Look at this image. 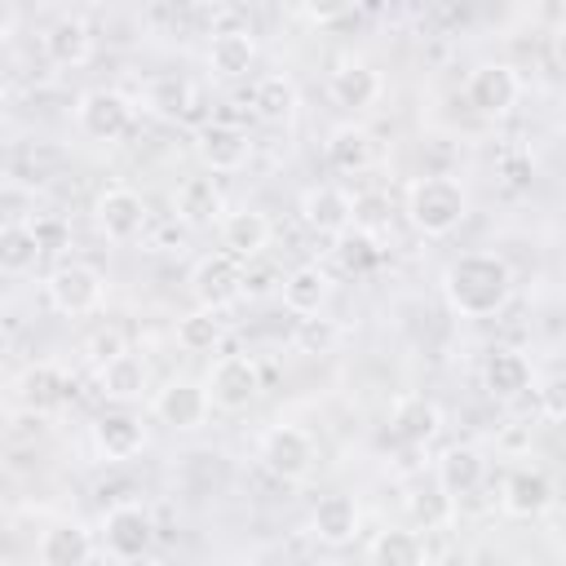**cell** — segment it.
<instances>
[{
  "label": "cell",
  "instance_id": "cell-40",
  "mask_svg": "<svg viewBox=\"0 0 566 566\" xmlns=\"http://www.w3.org/2000/svg\"><path fill=\"white\" fill-rule=\"evenodd\" d=\"M35 230H40V243H44V252H53V248L62 243V226H57V221H35Z\"/></svg>",
  "mask_w": 566,
  "mask_h": 566
},
{
  "label": "cell",
  "instance_id": "cell-26",
  "mask_svg": "<svg viewBox=\"0 0 566 566\" xmlns=\"http://www.w3.org/2000/svg\"><path fill=\"white\" fill-rule=\"evenodd\" d=\"M438 473V491L447 500H460V495H473L482 486V473H486V460L478 447H447L433 464Z\"/></svg>",
  "mask_w": 566,
  "mask_h": 566
},
{
  "label": "cell",
  "instance_id": "cell-4",
  "mask_svg": "<svg viewBox=\"0 0 566 566\" xmlns=\"http://www.w3.org/2000/svg\"><path fill=\"white\" fill-rule=\"evenodd\" d=\"M203 389H208V398H212L217 411H248L261 398L265 380H261V367L248 354H221L208 367Z\"/></svg>",
  "mask_w": 566,
  "mask_h": 566
},
{
  "label": "cell",
  "instance_id": "cell-6",
  "mask_svg": "<svg viewBox=\"0 0 566 566\" xmlns=\"http://www.w3.org/2000/svg\"><path fill=\"white\" fill-rule=\"evenodd\" d=\"M314 460H318V447L301 424H274V429L261 433V464L274 478L301 482V478H310Z\"/></svg>",
  "mask_w": 566,
  "mask_h": 566
},
{
  "label": "cell",
  "instance_id": "cell-23",
  "mask_svg": "<svg viewBox=\"0 0 566 566\" xmlns=\"http://www.w3.org/2000/svg\"><path fill=\"white\" fill-rule=\"evenodd\" d=\"M256 62V35L248 27H221L212 31V44H208V71L221 75V80H239L248 75Z\"/></svg>",
  "mask_w": 566,
  "mask_h": 566
},
{
  "label": "cell",
  "instance_id": "cell-5",
  "mask_svg": "<svg viewBox=\"0 0 566 566\" xmlns=\"http://www.w3.org/2000/svg\"><path fill=\"white\" fill-rule=\"evenodd\" d=\"M190 296H195V310L221 314L226 305H234L243 296V265L230 252L199 256L195 270H190Z\"/></svg>",
  "mask_w": 566,
  "mask_h": 566
},
{
  "label": "cell",
  "instance_id": "cell-29",
  "mask_svg": "<svg viewBox=\"0 0 566 566\" xmlns=\"http://www.w3.org/2000/svg\"><path fill=\"white\" fill-rule=\"evenodd\" d=\"M40 256H44L40 230L31 221H4V230H0V270L4 274H27Z\"/></svg>",
  "mask_w": 566,
  "mask_h": 566
},
{
  "label": "cell",
  "instance_id": "cell-38",
  "mask_svg": "<svg viewBox=\"0 0 566 566\" xmlns=\"http://www.w3.org/2000/svg\"><path fill=\"white\" fill-rule=\"evenodd\" d=\"M84 349H88V358H93L97 367H106V363H111V358H119L128 345H124V336H119L115 327H102V332H93V336H88V345H84Z\"/></svg>",
  "mask_w": 566,
  "mask_h": 566
},
{
  "label": "cell",
  "instance_id": "cell-10",
  "mask_svg": "<svg viewBox=\"0 0 566 566\" xmlns=\"http://www.w3.org/2000/svg\"><path fill=\"white\" fill-rule=\"evenodd\" d=\"M517 97H522V80H517V71H513L509 62H482V66L464 80V102H469L478 115H486V119L509 115V111L517 106Z\"/></svg>",
  "mask_w": 566,
  "mask_h": 566
},
{
  "label": "cell",
  "instance_id": "cell-21",
  "mask_svg": "<svg viewBox=\"0 0 566 566\" xmlns=\"http://www.w3.org/2000/svg\"><path fill=\"white\" fill-rule=\"evenodd\" d=\"M93 447L106 460H133L146 447V424L133 411H102L93 420Z\"/></svg>",
  "mask_w": 566,
  "mask_h": 566
},
{
  "label": "cell",
  "instance_id": "cell-27",
  "mask_svg": "<svg viewBox=\"0 0 566 566\" xmlns=\"http://www.w3.org/2000/svg\"><path fill=\"white\" fill-rule=\"evenodd\" d=\"M548 504H553V482H548L539 469H517V473H509L504 495H500V509H504L509 517L531 522V517H539Z\"/></svg>",
  "mask_w": 566,
  "mask_h": 566
},
{
  "label": "cell",
  "instance_id": "cell-37",
  "mask_svg": "<svg viewBox=\"0 0 566 566\" xmlns=\"http://www.w3.org/2000/svg\"><path fill=\"white\" fill-rule=\"evenodd\" d=\"M336 256H340V265L345 270H354V274H363V270H371L376 261H380V248H376V239H367V234H345L340 239V248H336Z\"/></svg>",
  "mask_w": 566,
  "mask_h": 566
},
{
  "label": "cell",
  "instance_id": "cell-36",
  "mask_svg": "<svg viewBox=\"0 0 566 566\" xmlns=\"http://www.w3.org/2000/svg\"><path fill=\"white\" fill-rule=\"evenodd\" d=\"M336 336H340V327L332 323V318H301L296 323V349H305V354H327L332 345H336Z\"/></svg>",
  "mask_w": 566,
  "mask_h": 566
},
{
  "label": "cell",
  "instance_id": "cell-18",
  "mask_svg": "<svg viewBox=\"0 0 566 566\" xmlns=\"http://www.w3.org/2000/svg\"><path fill=\"white\" fill-rule=\"evenodd\" d=\"M217 234H221V252H230L234 261H252V256H261L265 248H270V217L265 212H256V208H234V212H226V221L217 226Z\"/></svg>",
  "mask_w": 566,
  "mask_h": 566
},
{
  "label": "cell",
  "instance_id": "cell-30",
  "mask_svg": "<svg viewBox=\"0 0 566 566\" xmlns=\"http://www.w3.org/2000/svg\"><path fill=\"white\" fill-rule=\"evenodd\" d=\"M296 106H301V97H296V84L287 80V75H261L256 84H252V111L265 119V124H287L292 115H296Z\"/></svg>",
  "mask_w": 566,
  "mask_h": 566
},
{
  "label": "cell",
  "instance_id": "cell-16",
  "mask_svg": "<svg viewBox=\"0 0 566 566\" xmlns=\"http://www.w3.org/2000/svg\"><path fill=\"white\" fill-rule=\"evenodd\" d=\"M389 433L407 447H424L442 433V411L438 402H429L424 394H402L394 398V411H389Z\"/></svg>",
  "mask_w": 566,
  "mask_h": 566
},
{
  "label": "cell",
  "instance_id": "cell-25",
  "mask_svg": "<svg viewBox=\"0 0 566 566\" xmlns=\"http://www.w3.org/2000/svg\"><path fill=\"white\" fill-rule=\"evenodd\" d=\"M97 385L111 402H137L150 394V363L133 349H124L119 358H111L106 367H97Z\"/></svg>",
  "mask_w": 566,
  "mask_h": 566
},
{
  "label": "cell",
  "instance_id": "cell-28",
  "mask_svg": "<svg viewBox=\"0 0 566 566\" xmlns=\"http://www.w3.org/2000/svg\"><path fill=\"white\" fill-rule=\"evenodd\" d=\"M323 155H327V164H332L336 172H363V168H371L376 142H371V133H367L363 124L349 119V124H336V128L327 133Z\"/></svg>",
  "mask_w": 566,
  "mask_h": 566
},
{
  "label": "cell",
  "instance_id": "cell-17",
  "mask_svg": "<svg viewBox=\"0 0 566 566\" xmlns=\"http://www.w3.org/2000/svg\"><path fill=\"white\" fill-rule=\"evenodd\" d=\"M380 71L371 66V62H363V57H345L332 75H327V97L336 102V106H345V111H363V106H371L376 97H380Z\"/></svg>",
  "mask_w": 566,
  "mask_h": 566
},
{
  "label": "cell",
  "instance_id": "cell-32",
  "mask_svg": "<svg viewBox=\"0 0 566 566\" xmlns=\"http://www.w3.org/2000/svg\"><path fill=\"white\" fill-rule=\"evenodd\" d=\"M18 398H22V407H31V411H44V407H53L57 398H62V371L53 367V363H31L22 376H18Z\"/></svg>",
  "mask_w": 566,
  "mask_h": 566
},
{
  "label": "cell",
  "instance_id": "cell-19",
  "mask_svg": "<svg viewBox=\"0 0 566 566\" xmlns=\"http://www.w3.org/2000/svg\"><path fill=\"white\" fill-rule=\"evenodd\" d=\"M531 380H535L531 358L517 354V349H491L486 363H482V389L495 402H517L531 389Z\"/></svg>",
  "mask_w": 566,
  "mask_h": 566
},
{
  "label": "cell",
  "instance_id": "cell-8",
  "mask_svg": "<svg viewBox=\"0 0 566 566\" xmlns=\"http://www.w3.org/2000/svg\"><path fill=\"white\" fill-rule=\"evenodd\" d=\"M102 544H106V553L119 557V562L146 557L150 544H155V517H150V509H142V504H133V500L106 509V517H102Z\"/></svg>",
  "mask_w": 566,
  "mask_h": 566
},
{
  "label": "cell",
  "instance_id": "cell-34",
  "mask_svg": "<svg viewBox=\"0 0 566 566\" xmlns=\"http://www.w3.org/2000/svg\"><path fill=\"white\" fill-rule=\"evenodd\" d=\"M150 106H155L159 115H168V119H181V115L195 111V88H190L186 80H159V84L150 88Z\"/></svg>",
  "mask_w": 566,
  "mask_h": 566
},
{
  "label": "cell",
  "instance_id": "cell-35",
  "mask_svg": "<svg viewBox=\"0 0 566 566\" xmlns=\"http://www.w3.org/2000/svg\"><path fill=\"white\" fill-rule=\"evenodd\" d=\"M354 230H358V234H367V239L385 234V230H389V199H385V195H376V190L354 195Z\"/></svg>",
  "mask_w": 566,
  "mask_h": 566
},
{
  "label": "cell",
  "instance_id": "cell-24",
  "mask_svg": "<svg viewBox=\"0 0 566 566\" xmlns=\"http://www.w3.org/2000/svg\"><path fill=\"white\" fill-rule=\"evenodd\" d=\"M88 557H93V531L75 517H62L40 535L44 566H88Z\"/></svg>",
  "mask_w": 566,
  "mask_h": 566
},
{
  "label": "cell",
  "instance_id": "cell-3",
  "mask_svg": "<svg viewBox=\"0 0 566 566\" xmlns=\"http://www.w3.org/2000/svg\"><path fill=\"white\" fill-rule=\"evenodd\" d=\"M44 296H49V305H53L57 314L80 318V314H93V310L102 305L106 279H102V270L88 265V261H62V265L49 270Z\"/></svg>",
  "mask_w": 566,
  "mask_h": 566
},
{
  "label": "cell",
  "instance_id": "cell-9",
  "mask_svg": "<svg viewBox=\"0 0 566 566\" xmlns=\"http://www.w3.org/2000/svg\"><path fill=\"white\" fill-rule=\"evenodd\" d=\"M150 411H155L159 424H168V429H177V433H195V429L208 420L212 398H208L203 380H186V376H181V380H168L164 389L150 394Z\"/></svg>",
  "mask_w": 566,
  "mask_h": 566
},
{
  "label": "cell",
  "instance_id": "cell-42",
  "mask_svg": "<svg viewBox=\"0 0 566 566\" xmlns=\"http://www.w3.org/2000/svg\"><path fill=\"white\" fill-rule=\"evenodd\" d=\"M557 62H562V66H566V22H562V27H557Z\"/></svg>",
  "mask_w": 566,
  "mask_h": 566
},
{
  "label": "cell",
  "instance_id": "cell-1",
  "mask_svg": "<svg viewBox=\"0 0 566 566\" xmlns=\"http://www.w3.org/2000/svg\"><path fill=\"white\" fill-rule=\"evenodd\" d=\"M442 301L460 318H495L513 301V270L500 252H460L442 270Z\"/></svg>",
  "mask_w": 566,
  "mask_h": 566
},
{
  "label": "cell",
  "instance_id": "cell-20",
  "mask_svg": "<svg viewBox=\"0 0 566 566\" xmlns=\"http://www.w3.org/2000/svg\"><path fill=\"white\" fill-rule=\"evenodd\" d=\"M279 292H283V305H287L296 318H314V314L332 301V274H327L318 261H305V265H296V270L279 283Z\"/></svg>",
  "mask_w": 566,
  "mask_h": 566
},
{
  "label": "cell",
  "instance_id": "cell-39",
  "mask_svg": "<svg viewBox=\"0 0 566 566\" xmlns=\"http://www.w3.org/2000/svg\"><path fill=\"white\" fill-rule=\"evenodd\" d=\"M270 287H274V274L270 270H252V274L243 270V296H265Z\"/></svg>",
  "mask_w": 566,
  "mask_h": 566
},
{
  "label": "cell",
  "instance_id": "cell-33",
  "mask_svg": "<svg viewBox=\"0 0 566 566\" xmlns=\"http://www.w3.org/2000/svg\"><path fill=\"white\" fill-rule=\"evenodd\" d=\"M221 336H226V323H221V314H212V310H190V314L177 323V345H181L186 354H208V349L221 345Z\"/></svg>",
  "mask_w": 566,
  "mask_h": 566
},
{
  "label": "cell",
  "instance_id": "cell-13",
  "mask_svg": "<svg viewBox=\"0 0 566 566\" xmlns=\"http://www.w3.org/2000/svg\"><path fill=\"white\" fill-rule=\"evenodd\" d=\"M195 146H199V159H203L212 172H239V168H248V159H252V137H248L239 124H230V119H208V124L199 128Z\"/></svg>",
  "mask_w": 566,
  "mask_h": 566
},
{
  "label": "cell",
  "instance_id": "cell-15",
  "mask_svg": "<svg viewBox=\"0 0 566 566\" xmlns=\"http://www.w3.org/2000/svg\"><path fill=\"white\" fill-rule=\"evenodd\" d=\"M172 212L177 221L203 230V226H221L226 221V195L217 186V177H186L172 190Z\"/></svg>",
  "mask_w": 566,
  "mask_h": 566
},
{
  "label": "cell",
  "instance_id": "cell-22",
  "mask_svg": "<svg viewBox=\"0 0 566 566\" xmlns=\"http://www.w3.org/2000/svg\"><path fill=\"white\" fill-rule=\"evenodd\" d=\"M44 57H49L53 66H66V71L84 66V62L93 57V27H88L84 18H75V13H62V18L44 31Z\"/></svg>",
  "mask_w": 566,
  "mask_h": 566
},
{
  "label": "cell",
  "instance_id": "cell-41",
  "mask_svg": "<svg viewBox=\"0 0 566 566\" xmlns=\"http://www.w3.org/2000/svg\"><path fill=\"white\" fill-rule=\"evenodd\" d=\"M13 22H18V9H13V4H4V9H0V35H4V40L13 35Z\"/></svg>",
  "mask_w": 566,
  "mask_h": 566
},
{
  "label": "cell",
  "instance_id": "cell-12",
  "mask_svg": "<svg viewBox=\"0 0 566 566\" xmlns=\"http://www.w3.org/2000/svg\"><path fill=\"white\" fill-rule=\"evenodd\" d=\"M93 221L111 243H128L146 230V199L128 186H106L93 203Z\"/></svg>",
  "mask_w": 566,
  "mask_h": 566
},
{
  "label": "cell",
  "instance_id": "cell-11",
  "mask_svg": "<svg viewBox=\"0 0 566 566\" xmlns=\"http://www.w3.org/2000/svg\"><path fill=\"white\" fill-rule=\"evenodd\" d=\"M296 212L314 234H327V239H345L354 230V195H345L340 186H327V181L301 190Z\"/></svg>",
  "mask_w": 566,
  "mask_h": 566
},
{
  "label": "cell",
  "instance_id": "cell-14",
  "mask_svg": "<svg viewBox=\"0 0 566 566\" xmlns=\"http://www.w3.org/2000/svg\"><path fill=\"white\" fill-rule=\"evenodd\" d=\"M358 522H363V513H358V500H354L349 491L318 495V504H314V513H310V531H314V539L327 544V548L354 544Z\"/></svg>",
  "mask_w": 566,
  "mask_h": 566
},
{
  "label": "cell",
  "instance_id": "cell-31",
  "mask_svg": "<svg viewBox=\"0 0 566 566\" xmlns=\"http://www.w3.org/2000/svg\"><path fill=\"white\" fill-rule=\"evenodd\" d=\"M371 566H424V544L416 531L389 526L371 539Z\"/></svg>",
  "mask_w": 566,
  "mask_h": 566
},
{
  "label": "cell",
  "instance_id": "cell-2",
  "mask_svg": "<svg viewBox=\"0 0 566 566\" xmlns=\"http://www.w3.org/2000/svg\"><path fill=\"white\" fill-rule=\"evenodd\" d=\"M469 217V190L455 177H416L407 186V221L424 239H447Z\"/></svg>",
  "mask_w": 566,
  "mask_h": 566
},
{
  "label": "cell",
  "instance_id": "cell-7",
  "mask_svg": "<svg viewBox=\"0 0 566 566\" xmlns=\"http://www.w3.org/2000/svg\"><path fill=\"white\" fill-rule=\"evenodd\" d=\"M137 119V106L128 93L119 88H88L75 106V124L93 137V142H119Z\"/></svg>",
  "mask_w": 566,
  "mask_h": 566
}]
</instances>
